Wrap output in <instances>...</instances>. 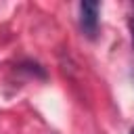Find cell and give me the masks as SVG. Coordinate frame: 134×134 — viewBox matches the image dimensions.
<instances>
[{
  "mask_svg": "<svg viewBox=\"0 0 134 134\" xmlns=\"http://www.w3.org/2000/svg\"><path fill=\"white\" fill-rule=\"evenodd\" d=\"M98 13H100L98 2H94V0L80 2V27H82L84 36L90 40H94L98 34Z\"/></svg>",
  "mask_w": 134,
  "mask_h": 134,
  "instance_id": "cell-1",
  "label": "cell"
},
{
  "mask_svg": "<svg viewBox=\"0 0 134 134\" xmlns=\"http://www.w3.org/2000/svg\"><path fill=\"white\" fill-rule=\"evenodd\" d=\"M130 34H132V44H134V17L130 19Z\"/></svg>",
  "mask_w": 134,
  "mask_h": 134,
  "instance_id": "cell-2",
  "label": "cell"
},
{
  "mask_svg": "<svg viewBox=\"0 0 134 134\" xmlns=\"http://www.w3.org/2000/svg\"><path fill=\"white\" fill-rule=\"evenodd\" d=\"M130 134H134V128H132V130H130Z\"/></svg>",
  "mask_w": 134,
  "mask_h": 134,
  "instance_id": "cell-3",
  "label": "cell"
}]
</instances>
